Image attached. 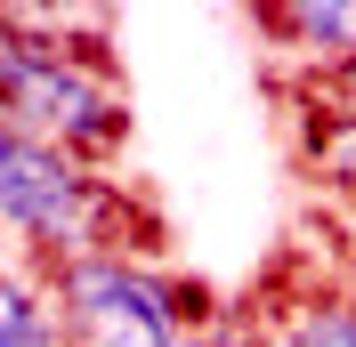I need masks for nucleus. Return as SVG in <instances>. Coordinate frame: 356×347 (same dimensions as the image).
<instances>
[{"label":"nucleus","mask_w":356,"mask_h":347,"mask_svg":"<svg viewBox=\"0 0 356 347\" xmlns=\"http://www.w3.org/2000/svg\"><path fill=\"white\" fill-rule=\"evenodd\" d=\"M41 275L73 347H195L219 323V299L154 251H89Z\"/></svg>","instance_id":"nucleus-3"},{"label":"nucleus","mask_w":356,"mask_h":347,"mask_svg":"<svg viewBox=\"0 0 356 347\" xmlns=\"http://www.w3.org/2000/svg\"><path fill=\"white\" fill-rule=\"evenodd\" d=\"M348 226H356V202H348Z\"/></svg>","instance_id":"nucleus-6"},{"label":"nucleus","mask_w":356,"mask_h":347,"mask_svg":"<svg viewBox=\"0 0 356 347\" xmlns=\"http://www.w3.org/2000/svg\"><path fill=\"white\" fill-rule=\"evenodd\" d=\"M251 24L300 73V89H324L356 65V0H267L251 8Z\"/></svg>","instance_id":"nucleus-4"},{"label":"nucleus","mask_w":356,"mask_h":347,"mask_svg":"<svg viewBox=\"0 0 356 347\" xmlns=\"http://www.w3.org/2000/svg\"><path fill=\"white\" fill-rule=\"evenodd\" d=\"M0 130H24L41 146H65L106 170L130 146V89L113 65L106 8H0Z\"/></svg>","instance_id":"nucleus-1"},{"label":"nucleus","mask_w":356,"mask_h":347,"mask_svg":"<svg viewBox=\"0 0 356 347\" xmlns=\"http://www.w3.org/2000/svg\"><path fill=\"white\" fill-rule=\"evenodd\" d=\"M0 226H8V251L33 266L89 259V251H154L162 259L154 218L122 178L24 130H0Z\"/></svg>","instance_id":"nucleus-2"},{"label":"nucleus","mask_w":356,"mask_h":347,"mask_svg":"<svg viewBox=\"0 0 356 347\" xmlns=\"http://www.w3.org/2000/svg\"><path fill=\"white\" fill-rule=\"evenodd\" d=\"M324 97H332V105H348V113H356V65L340 73V81H324Z\"/></svg>","instance_id":"nucleus-5"}]
</instances>
